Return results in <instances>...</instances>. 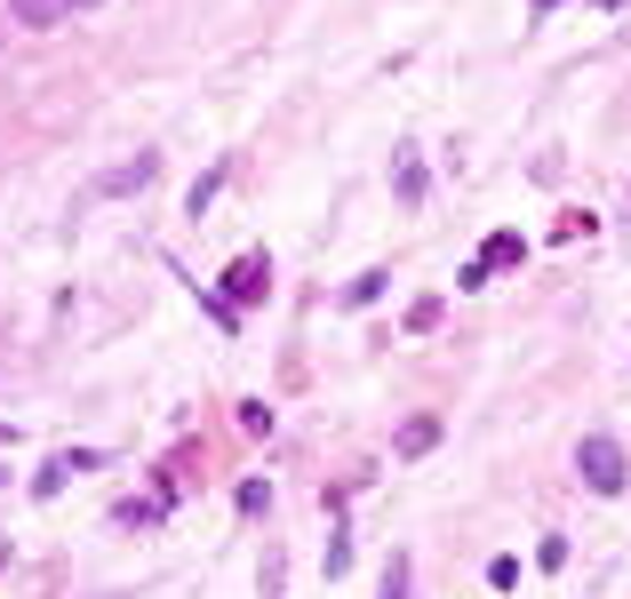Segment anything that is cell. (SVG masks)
<instances>
[{
  "mask_svg": "<svg viewBox=\"0 0 631 599\" xmlns=\"http://www.w3.org/2000/svg\"><path fill=\"white\" fill-rule=\"evenodd\" d=\"M81 9H96V0H9V17L32 24V32H49V24H64V17H81Z\"/></svg>",
  "mask_w": 631,
  "mask_h": 599,
  "instance_id": "obj_3",
  "label": "cell"
},
{
  "mask_svg": "<svg viewBox=\"0 0 631 599\" xmlns=\"http://www.w3.org/2000/svg\"><path fill=\"white\" fill-rule=\"evenodd\" d=\"M488 584H495V591H520V559L495 552V559H488Z\"/></svg>",
  "mask_w": 631,
  "mask_h": 599,
  "instance_id": "obj_9",
  "label": "cell"
},
{
  "mask_svg": "<svg viewBox=\"0 0 631 599\" xmlns=\"http://www.w3.org/2000/svg\"><path fill=\"white\" fill-rule=\"evenodd\" d=\"M216 184H224V160H216V169H208L201 184H192V200H184V208H192V216H201V208H208V200H216Z\"/></svg>",
  "mask_w": 631,
  "mask_h": 599,
  "instance_id": "obj_11",
  "label": "cell"
},
{
  "mask_svg": "<svg viewBox=\"0 0 631 599\" xmlns=\"http://www.w3.org/2000/svg\"><path fill=\"white\" fill-rule=\"evenodd\" d=\"M392 192H400V208H424V160L416 152L392 160Z\"/></svg>",
  "mask_w": 631,
  "mask_h": 599,
  "instance_id": "obj_4",
  "label": "cell"
},
{
  "mask_svg": "<svg viewBox=\"0 0 631 599\" xmlns=\"http://www.w3.org/2000/svg\"><path fill=\"white\" fill-rule=\"evenodd\" d=\"M408 328L424 336V328H440V296H424V304H408Z\"/></svg>",
  "mask_w": 631,
  "mask_h": 599,
  "instance_id": "obj_15",
  "label": "cell"
},
{
  "mask_svg": "<svg viewBox=\"0 0 631 599\" xmlns=\"http://www.w3.org/2000/svg\"><path fill=\"white\" fill-rule=\"evenodd\" d=\"M240 431H256V440H264V431H272V408H264V399H240Z\"/></svg>",
  "mask_w": 631,
  "mask_h": 599,
  "instance_id": "obj_12",
  "label": "cell"
},
{
  "mask_svg": "<svg viewBox=\"0 0 631 599\" xmlns=\"http://www.w3.org/2000/svg\"><path fill=\"white\" fill-rule=\"evenodd\" d=\"M527 256V240H520V232H488V248H480V264H488V272H504V264H520Z\"/></svg>",
  "mask_w": 631,
  "mask_h": 599,
  "instance_id": "obj_7",
  "label": "cell"
},
{
  "mask_svg": "<svg viewBox=\"0 0 631 599\" xmlns=\"http://www.w3.org/2000/svg\"><path fill=\"white\" fill-rule=\"evenodd\" d=\"M160 512H169V495H128V504H120L113 520H120V527H152Z\"/></svg>",
  "mask_w": 631,
  "mask_h": 599,
  "instance_id": "obj_8",
  "label": "cell"
},
{
  "mask_svg": "<svg viewBox=\"0 0 631 599\" xmlns=\"http://www.w3.org/2000/svg\"><path fill=\"white\" fill-rule=\"evenodd\" d=\"M552 9H559V0H536V17H552Z\"/></svg>",
  "mask_w": 631,
  "mask_h": 599,
  "instance_id": "obj_16",
  "label": "cell"
},
{
  "mask_svg": "<svg viewBox=\"0 0 631 599\" xmlns=\"http://www.w3.org/2000/svg\"><path fill=\"white\" fill-rule=\"evenodd\" d=\"M392 448H400V456H431V448H440V416H408Z\"/></svg>",
  "mask_w": 631,
  "mask_h": 599,
  "instance_id": "obj_5",
  "label": "cell"
},
{
  "mask_svg": "<svg viewBox=\"0 0 631 599\" xmlns=\"http://www.w3.org/2000/svg\"><path fill=\"white\" fill-rule=\"evenodd\" d=\"M576 480H584L591 495H623V480H631V456H623V440H616V431H591V440H576Z\"/></svg>",
  "mask_w": 631,
  "mask_h": 599,
  "instance_id": "obj_1",
  "label": "cell"
},
{
  "mask_svg": "<svg viewBox=\"0 0 631 599\" xmlns=\"http://www.w3.org/2000/svg\"><path fill=\"white\" fill-rule=\"evenodd\" d=\"M384 280H392V272H360V280L344 288V304H376V296H384Z\"/></svg>",
  "mask_w": 631,
  "mask_h": 599,
  "instance_id": "obj_10",
  "label": "cell"
},
{
  "mask_svg": "<svg viewBox=\"0 0 631 599\" xmlns=\"http://www.w3.org/2000/svg\"><path fill=\"white\" fill-rule=\"evenodd\" d=\"M9 440H17V431H9V424H0V448H9Z\"/></svg>",
  "mask_w": 631,
  "mask_h": 599,
  "instance_id": "obj_17",
  "label": "cell"
},
{
  "mask_svg": "<svg viewBox=\"0 0 631 599\" xmlns=\"http://www.w3.org/2000/svg\"><path fill=\"white\" fill-rule=\"evenodd\" d=\"M384 599H408V559L392 552V568H384Z\"/></svg>",
  "mask_w": 631,
  "mask_h": 599,
  "instance_id": "obj_14",
  "label": "cell"
},
{
  "mask_svg": "<svg viewBox=\"0 0 631 599\" xmlns=\"http://www.w3.org/2000/svg\"><path fill=\"white\" fill-rule=\"evenodd\" d=\"M64 480H73V472H64V463H56V456H49V463H41V472H32V495H56V488H64Z\"/></svg>",
  "mask_w": 631,
  "mask_h": 599,
  "instance_id": "obj_13",
  "label": "cell"
},
{
  "mask_svg": "<svg viewBox=\"0 0 631 599\" xmlns=\"http://www.w3.org/2000/svg\"><path fill=\"white\" fill-rule=\"evenodd\" d=\"M152 177H160V160H152V152H137L128 169H113V177H105V192H145Z\"/></svg>",
  "mask_w": 631,
  "mask_h": 599,
  "instance_id": "obj_6",
  "label": "cell"
},
{
  "mask_svg": "<svg viewBox=\"0 0 631 599\" xmlns=\"http://www.w3.org/2000/svg\"><path fill=\"white\" fill-rule=\"evenodd\" d=\"M272 296V256H232L224 264V304L240 312V304H264Z\"/></svg>",
  "mask_w": 631,
  "mask_h": 599,
  "instance_id": "obj_2",
  "label": "cell"
}]
</instances>
